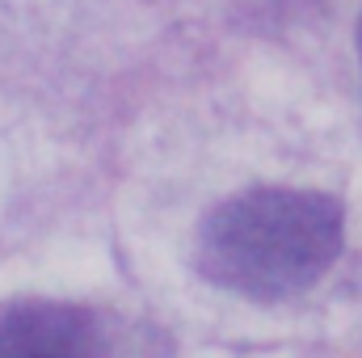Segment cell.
I'll return each mask as SVG.
<instances>
[{
  "instance_id": "obj_1",
  "label": "cell",
  "mask_w": 362,
  "mask_h": 358,
  "mask_svg": "<svg viewBox=\"0 0 362 358\" xmlns=\"http://www.w3.org/2000/svg\"><path fill=\"white\" fill-rule=\"evenodd\" d=\"M341 202L316 190L253 185L223 198L194 236L198 274L245 299H286L325 278L341 253Z\"/></svg>"
},
{
  "instance_id": "obj_2",
  "label": "cell",
  "mask_w": 362,
  "mask_h": 358,
  "mask_svg": "<svg viewBox=\"0 0 362 358\" xmlns=\"http://www.w3.org/2000/svg\"><path fill=\"white\" fill-rule=\"evenodd\" d=\"M105 321L55 299L0 304V354H101L110 350Z\"/></svg>"
},
{
  "instance_id": "obj_3",
  "label": "cell",
  "mask_w": 362,
  "mask_h": 358,
  "mask_svg": "<svg viewBox=\"0 0 362 358\" xmlns=\"http://www.w3.org/2000/svg\"><path fill=\"white\" fill-rule=\"evenodd\" d=\"M358 64H362V21H358Z\"/></svg>"
}]
</instances>
